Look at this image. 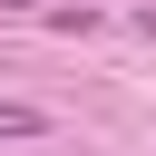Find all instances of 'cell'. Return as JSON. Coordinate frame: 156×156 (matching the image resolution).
I'll use <instances>...</instances> for the list:
<instances>
[{"label":"cell","instance_id":"cell-2","mask_svg":"<svg viewBox=\"0 0 156 156\" xmlns=\"http://www.w3.org/2000/svg\"><path fill=\"white\" fill-rule=\"evenodd\" d=\"M136 29H146V39H156V0H146V10H136Z\"/></svg>","mask_w":156,"mask_h":156},{"label":"cell","instance_id":"cell-1","mask_svg":"<svg viewBox=\"0 0 156 156\" xmlns=\"http://www.w3.org/2000/svg\"><path fill=\"white\" fill-rule=\"evenodd\" d=\"M0 136H49V117H39V107H20V98H0Z\"/></svg>","mask_w":156,"mask_h":156}]
</instances>
